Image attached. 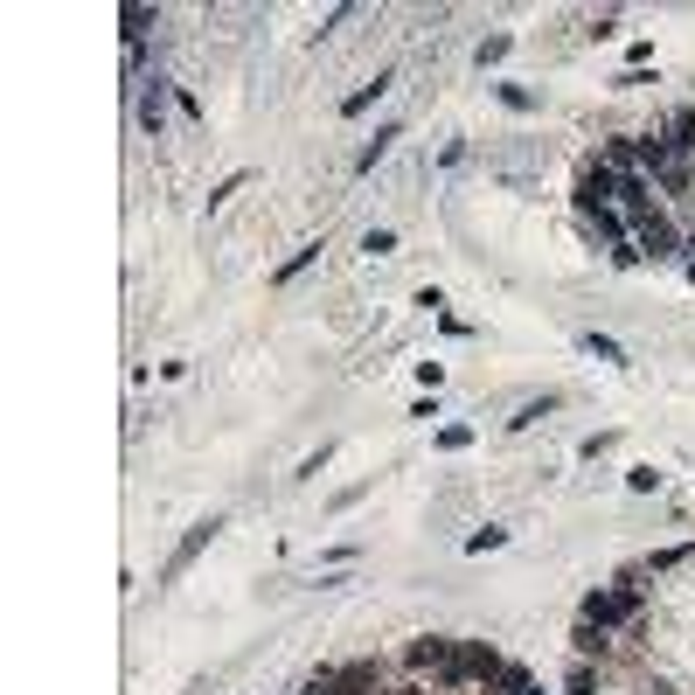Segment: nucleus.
<instances>
[{"mask_svg": "<svg viewBox=\"0 0 695 695\" xmlns=\"http://www.w3.org/2000/svg\"><path fill=\"white\" fill-rule=\"evenodd\" d=\"M647 612V591L633 584V577H619V584H598L584 605H577V619L584 626H598V633H619V626H633Z\"/></svg>", "mask_w": 695, "mask_h": 695, "instance_id": "nucleus-1", "label": "nucleus"}, {"mask_svg": "<svg viewBox=\"0 0 695 695\" xmlns=\"http://www.w3.org/2000/svg\"><path fill=\"white\" fill-rule=\"evenodd\" d=\"M626 230H633L640 258H654V265H682V258H689V237H682V223H675V209H668V202H661V209H647V216H633Z\"/></svg>", "mask_w": 695, "mask_h": 695, "instance_id": "nucleus-2", "label": "nucleus"}, {"mask_svg": "<svg viewBox=\"0 0 695 695\" xmlns=\"http://www.w3.org/2000/svg\"><path fill=\"white\" fill-rule=\"evenodd\" d=\"M404 668H411V675H431V689H445V695H452L459 640H438V633H424V640H411V647H404Z\"/></svg>", "mask_w": 695, "mask_h": 695, "instance_id": "nucleus-3", "label": "nucleus"}, {"mask_svg": "<svg viewBox=\"0 0 695 695\" xmlns=\"http://www.w3.org/2000/svg\"><path fill=\"white\" fill-rule=\"evenodd\" d=\"M139 133L160 139V126H167V77H139Z\"/></svg>", "mask_w": 695, "mask_h": 695, "instance_id": "nucleus-4", "label": "nucleus"}, {"mask_svg": "<svg viewBox=\"0 0 695 695\" xmlns=\"http://www.w3.org/2000/svg\"><path fill=\"white\" fill-rule=\"evenodd\" d=\"M216 529H223V522H216V515H209V522H195V529H188V536H181V550L167 556V577H181V570H188V563H195V556L209 550V543H216Z\"/></svg>", "mask_w": 695, "mask_h": 695, "instance_id": "nucleus-5", "label": "nucleus"}, {"mask_svg": "<svg viewBox=\"0 0 695 695\" xmlns=\"http://www.w3.org/2000/svg\"><path fill=\"white\" fill-rule=\"evenodd\" d=\"M390 84H397V77H390V70H383V77H376V84H362V91H348V98H341V119H362V112H369V105H376V98H383V91H390Z\"/></svg>", "mask_w": 695, "mask_h": 695, "instance_id": "nucleus-6", "label": "nucleus"}, {"mask_svg": "<svg viewBox=\"0 0 695 695\" xmlns=\"http://www.w3.org/2000/svg\"><path fill=\"white\" fill-rule=\"evenodd\" d=\"M390 146H397V126H383V133H376L369 146H362V153H355V174H369V167H376V160H383Z\"/></svg>", "mask_w": 695, "mask_h": 695, "instance_id": "nucleus-7", "label": "nucleus"}, {"mask_svg": "<svg viewBox=\"0 0 695 695\" xmlns=\"http://www.w3.org/2000/svg\"><path fill=\"white\" fill-rule=\"evenodd\" d=\"M584 355H598V362H612V369H626V348H619L612 334H584Z\"/></svg>", "mask_w": 695, "mask_h": 695, "instance_id": "nucleus-8", "label": "nucleus"}, {"mask_svg": "<svg viewBox=\"0 0 695 695\" xmlns=\"http://www.w3.org/2000/svg\"><path fill=\"white\" fill-rule=\"evenodd\" d=\"M577 654H584V661H591V654L605 661V654H612V633H598V626H584V619H577Z\"/></svg>", "mask_w": 695, "mask_h": 695, "instance_id": "nucleus-9", "label": "nucleus"}, {"mask_svg": "<svg viewBox=\"0 0 695 695\" xmlns=\"http://www.w3.org/2000/svg\"><path fill=\"white\" fill-rule=\"evenodd\" d=\"M313 258H320V244H306V251H292V258H285V265H278V278H272V285H292V278L306 272V265H313Z\"/></svg>", "mask_w": 695, "mask_h": 695, "instance_id": "nucleus-10", "label": "nucleus"}, {"mask_svg": "<svg viewBox=\"0 0 695 695\" xmlns=\"http://www.w3.org/2000/svg\"><path fill=\"white\" fill-rule=\"evenodd\" d=\"M508 49H515V42H508V35H487V42H480V49H473V63H480V70H494V63H501V56H508Z\"/></svg>", "mask_w": 695, "mask_h": 695, "instance_id": "nucleus-11", "label": "nucleus"}, {"mask_svg": "<svg viewBox=\"0 0 695 695\" xmlns=\"http://www.w3.org/2000/svg\"><path fill=\"white\" fill-rule=\"evenodd\" d=\"M550 411H556V397H536V404H522V411L508 417V424H515V431H529V424H543Z\"/></svg>", "mask_w": 695, "mask_h": 695, "instance_id": "nucleus-12", "label": "nucleus"}, {"mask_svg": "<svg viewBox=\"0 0 695 695\" xmlns=\"http://www.w3.org/2000/svg\"><path fill=\"white\" fill-rule=\"evenodd\" d=\"M501 543H508V529H473V536H466V556H487V550H501Z\"/></svg>", "mask_w": 695, "mask_h": 695, "instance_id": "nucleus-13", "label": "nucleus"}, {"mask_svg": "<svg viewBox=\"0 0 695 695\" xmlns=\"http://www.w3.org/2000/svg\"><path fill=\"white\" fill-rule=\"evenodd\" d=\"M501 105H508V112H536V91H522V84H501Z\"/></svg>", "mask_w": 695, "mask_h": 695, "instance_id": "nucleus-14", "label": "nucleus"}, {"mask_svg": "<svg viewBox=\"0 0 695 695\" xmlns=\"http://www.w3.org/2000/svg\"><path fill=\"white\" fill-rule=\"evenodd\" d=\"M466 445H473L466 424H445V431H438V452H466Z\"/></svg>", "mask_w": 695, "mask_h": 695, "instance_id": "nucleus-15", "label": "nucleus"}, {"mask_svg": "<svg viewBox=\"0 0 695 695\" xmlns=\"http://www.w3.org/2000/svg\"><path fill=\"white\" fill-rule=\"evenodd\" d=\"M612 445H619V431H591V438L577 445V459H598V452H612Z\"/></svg>", "mask_w": 695, "mask_h": 695, "instance_id": "nucleus-16", "label": "nucleus"}, {"mask_svg": "<svg viewBox=\"0 0 695 695\" xmlns=\"http://www.w3.org/2000/svg\"><path fill=\"white\" fill-rule=\"evenodd\" d=\"M598 689V668H591V661H577V668H570V695H591Z\"/></svg>", "mask_w": 695, "mask_h": 695, "instance_id": "nucleus-17", "label": "nucleus"}, {"mask_svg": "<svg viewBox=\"0 0 695 695\" xmlns=\"http://www.w3.org/2000/svg\"><path fill=\"white\" fill-rule=\"evenodd\" d=\"M362 251H376V258H390V251H397V230H369V237H362Z\"/></svg>", "mask_w": 695, "mask_h": 695, "instance_id": "nucleus-18", "label": "nucleus"}, {"mask_svg": "<svg viewBox=\"0 0 695 695\" xmlns=\"http://www.w3.org/2000/svg\"><path fill=\"white\" fill-rule=\"evenodd\" d=\"M626 487H633V494H654V487H661V473H654V466H633V473H626Z\"/></svg>", "mask_w": 695, "mask_h": 695, "instance_id": "nucleus-19", "label": "nucleus"}, {"mask_svg": "<svg viewBox=\"0 0 695 695\" xmlns=\"http://www.w3.org/2000/svg\"><path fill=\"white\" fill-rule=\"evenodd\" d=\"M682 278H689V285H695V258H682Z\"/></svg>", "mask_w": 695, "mask_h": 695, "instance_id": "nucleus-20", "label": "nucleus"}, {"mask_svg": "<svg viewBox=\"0 0 695 695\" xmlns=\"http://www.w3.org/2000/svg\"><path fill=\"white\" fill-rule=\"evenodd\" d=\"M689 216H695V209H689Z\"/></svg>", "mask_w": 695, "mask_h": 695, "instance_id": "nucleus-21", "label": "nucleus"}]
</instances>
